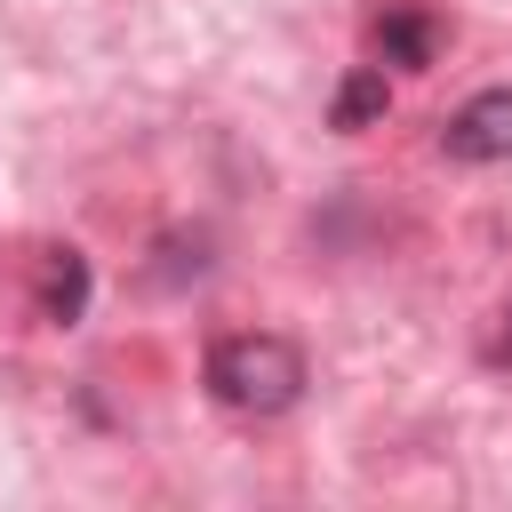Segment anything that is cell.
I'll use <instances>...</instances> for the list:
<instances>
[{
	"label": "cell",
	"mask_w": 512,
	"mask_h": 512,
	"mask_svg": "<svg viewBox=\"0 0 512 512\" xmlns=\"http://www.w3.org/2000/svg\"><path fill=\"white\" fill-rule=\"evenodd\" d=\"M208 392L240 416H280L296 392H304V352L272 328H248V336H216L208 344Z\"/></svg>",
	"instance_id": "6da1fadb"
},
{
	"label": "cell",
	"mask_w": 512,
	"mask_h": 512,
	"mask_svg": "<svg viewBox=\"0 0 512 512\" xmlns=\"http://www.w3.org/2000/svg\"><path fill=\"white\" fill-rule=\"evenodd\" d=\"M456 160H512V88H480L456 120H448V136H440Z\"/></svg>",
	"instance_id": "7a4b0ae2"
},
{
	"label": "cell",
	"mask_w": 512,
	"mask_h": 512,
	"mask_svg": "<svg viewBox=\"0 0 512 512\" xmlns=\"http://www.w3.org/2000/svg\"><path fill=\"white\" fill-rule=\"evenodd\" d=\"M40 304H48V320H80V304H88V264H80L72 248H48V288H40Z\"/></svg>",
	"instance_id": "3957f363"
},
{
	"label": "cell",
	"mask_w": 512,
	"mask_h": 512,
	"mask_svg": "<svg viewBox=\"0 0 512 512\" xmlns=\"http://www.w3.org/2000/svg\"><path fill=\"white\" fill-rule=\"evenodd\" d=\"M376 48H384L392 64H424V56H432V24H416V16H384V24H376Z\"/></svg>",
	"instance_id": "277c9868"
},
{
	"label": "cell",
	"mask_w": 512,
	"mask_h": 512,
	"mask_svg": "<svg viewBox=\"0 0 512 512\" xmlns=\"http://www.w3.org/2000/svg\"><path fill=\"white\" fill-rule=\"evenodd\" d=\"M368 112H384V72H352L336 96V128H360Z\"/></svg>",
	"instance_id": "5b68a950"
},
{
	"label": "cell",
	"mask_w": 512,
	"mask_h": 512,
	"mask_svg": "<svg viewBox=\"0 0 512 512\" xmlns=\"http://www.w3.org/2000/svg\"><path fill=\"white\" fill-rule=\"evenodd\" d=\"M488 360H496V368H512V304H504V312H496V328H488Z\"/></svg>",
	"instance_id": "8992f818"
}]
</instances>
